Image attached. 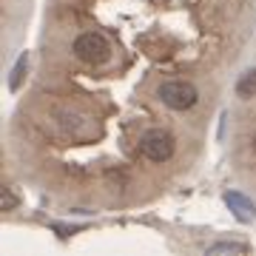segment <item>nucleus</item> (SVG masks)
Segmentation results:
<instances>
[{"label": "nucleus", "mask_w": 256, "mask_h": 256, "mask_svg": "<svg viewBox=\"0 0 256 256\" xmlns=\"http://www.w3.org/2000/svg\"><path fill=\"white\" fill-rule=\"evenodd\" d=\"M72 54L77 57L80 63L100 66L111 57V43L100 34V32H86V34H80L72 43Z\"/></svg>", "instance_id": "f257e3e1"}, {"label": "nucleus", "mask_w": 256, "mask_h": 256, "mask_svg": "<svg viewBox=\"0 0 256 256\" xmlns=\"http://www.w3.org/2000/svg\"><path fill=\"white\" fill-rule=\"evenodd\" d=\"M156 97L174 111H188V108L196 106V100H200L194 82H188V80H165L162 86L156 88Z\"/></svg>", "instance_id": "f03ea898"}, {"label": "nucleus", "mask_w": 256, "mask_h": 256, "mask_svg": "<svg viewBox=\"0 0 256 256\" xmlns=\"http://www.w3.org/2000/svg\"><path fill=\"white\" fill-rule=\"evenodd\" d=\"M174 137H171V131H165V128H151L146 131L142 137H140V151L146 160L151 162H165V160H171L174 156Z\"/></svg>", "instance_id": "7ed1b4c3"}, {"label": "nucleus", "mask_w": 256, "mask_h": 256, "mask_svg": "<svg viewBox=\"0 0 256 256\" xmlns=\"http://www.w3.org/2000/svg\"><path fill=\"white\" fill-rule=\"evenodd\" d=\"M225 205L234 210V216H236L239 222H250L254 214H256L254 202L248 200V196H242V194H225Z\"/></svg>", "instance_id": "20e7f679"}, {"label": "nucleus", "mask_w": 256, "mask_h": 256, "mask_svg": "<svg viewBox=\"0 0 256 256\" xmlns=\"http://www.w3.org/2000/svg\"><path fill=\"white\" fill-rule=\"evenodd\" d=\"M236 94L239 97H254L256 94V68L254 72H245L242 77H239V82H236Z\"/></svg>", "instance_id": "39448f33"}, {"label": "nucleus", "mask_w": 256, "mask_h": 256, "mask_svg": "<svg viewBox=\"0 0 256 256\" xmlns=\"http://www.w3.org/2000/svg\"><path fill=\"white\" fill-rule=\"evenodd\" d=\"M208 254H245V245H236V242H220V245L208 248Z\"/></svg>", "instance_id": "423d86ee"}, {"label": "nucleus", "mask_w": 256, "mask_h": 256, "mask_svg": "<svg viewBox=\"0 0 256 256\" xmlns=\"http://www.w3.org/2000/svg\"><path fill=\"white\" fill-rule=\"evenodd\" d=\"M23 68H26V57H20V60H18V66H14V72H12V82H9L12 88H18V86H20V77H23Z\"/></svg>", "instance_id": "0eeeda50"}, {"label": "nucleus", "mask_w": 256, "mask_h": 256, "mask_svg": "<svg viewBox=\"0 0 256 256\" xmlns=\"http://www.w3.org/2000/svg\"><path fill=\"white\" fill-rule=\"evenodd\" d=\"M14 205H18V196H14L12 191H6L3 194V210H12Z\"/></svg>", "instance_id": "6e6552de"}, {"label": "nucleus", "mask_w": 256, "mask_h": 256, "mask_svg": "<svg viewBox=\"0 0 256 256\" xmlns=\"http://www.w3.org/2000/svg\"><path fill=\"white\" fill-rule=\"evenodd\" d=\"M254 146H256V140H254Z\"/></svg>", "instance_id": "1a4fd4ad"}]
</instances>
